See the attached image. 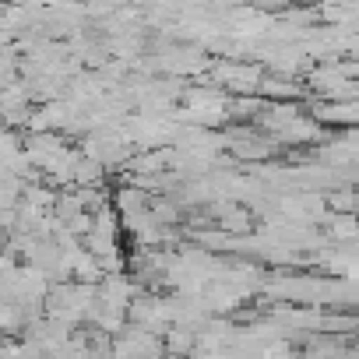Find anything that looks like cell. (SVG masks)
<instances>
[{"label":"cell","mask_w":359,"mask_h":359,"mask_svg":"<svg viewBox=\"0 0 359 359\" xmlns=\"http://www.w3.org/2000/svg\"><path fill=\"white\" fill-rule=\"evenodd\" d=\"M327 205H331L334 212H341V215H352V208H355V201H352V187L331 191V194H327Z\"/></svg>","instance_id":"obj_1"}]
</instances>
